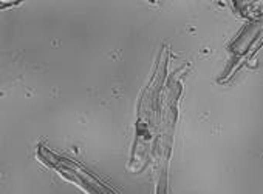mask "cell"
<instances>
[{
	"label": "cell",
	"instance_id": "cell-1",
	"mask_svg": "<svg viewBox=\"0 0 263 194\" xmlns=\"http://www.w3.org/2000/svg\"><path fill=\"white\" fill-rule=\"evenodd\" d=\"M36 156L44 165L56 171L67 182H71L73 185L79 186L85 194H119L110 185L102 182L96 174L87 169L82 163L53 151L44 143L37 145Z\"/></svg>",
	"mask_w": 263,
	"mask_h": 194
}]
</instances>
